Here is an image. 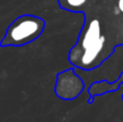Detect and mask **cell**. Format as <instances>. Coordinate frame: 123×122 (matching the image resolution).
I'll return each instance as SVG.
<instances>
[{
    "instance_id": "obj_1",
    "label": "cell",
    "mask_w": 123,
    "mask_h": 122,
    "mask_svg": "<svg viewBox=\"0 0 123 122\" xmlns=\"http://www.w3.org/2000/svg\"><path fill=\"white\" fill-rule=\"evenodd\" d=\"M105 41L106 39L102 35L99 21L93 19L85 28L78 45L72 50L70 60L82 68H91L102 53Z\"/></svg>"
},
{
    "instance_id": "obj_2",
    "label": "cell",
    "mask_w": 123,
    "mask_h": 122,
    "mask_svg": "<svg viewBox=\"0 0 123 122\" xmlns=\"http://www.w3.org/2000/svg\"><path fill=\"white\" fill-rule=\"evenodd\" d=\"M44 28V22L32 15H24L16 18L10 26L2 45H24L40 36Z\"/></svg>"
},
{
    "instance_id": "obj_3",
    "label": "cell",
    "mask_w": 123,
    "mask_h": 122,
    "mask_svg": "<svg viewBox=\"0 0 123 122\" xmlns=\"http://www.w3.org/2000/svg\"><path fill=\"white\" fill-rule=\"evenodd\" d=\"M83 90V83L72 70H66L58 76L56 83V94L58 97L71 99L77 97Z\"/></svg>"
},
{
    "instance_id": "obj_4",
    "label": "cell",
    "mask_w": 123,
    "mask_h": 122,
    "mask_svg": "<svg viewBox=\"0 0 123 122\" xmlns=\"http://www.w3.org/2000/svg\"><path fill=\"white\" fill-rule=\"evenodd\" d=\"M87 0H60L61 6L66 10L78 11L86 3Z\"/></svg>"
},
{
    "instance_id": "obj_5",
    "label": "cell",
    "mask_w": 123,
    "mask_h": 122,
    "mask_svg": "<svg viewBox=\"0 0 123 122\" xmlns=\"http://www.w3.org/2000/svg\"><path fill=\"white\" fill-rule=\"evenodd\" d=\"M118 9L120 10V12L123 13V0H119L118 1Z\"/></svg>"
}]
</instances>
